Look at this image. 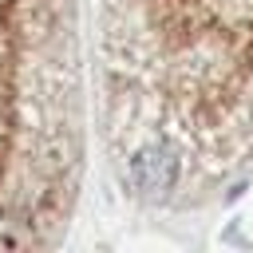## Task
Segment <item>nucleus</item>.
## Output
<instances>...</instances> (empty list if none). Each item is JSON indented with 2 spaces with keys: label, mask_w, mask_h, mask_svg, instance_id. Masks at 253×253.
<instances>
[{
  "label": "nucleus",
  "mask_w": 253,
  "mask_h": 253,
  "mask_svg": "<svg viewBox=\"0 0 253 253\" xmlns=\"http://www.w3.org/2000/svg\"><path fill=\"white\" fill-rule=\"evenodd\" d=\"M134 182L142 186V190H166L170 182H174V174H178V166H174V158L166 154V150H142L138 158H134Z\"/></svg>",
  "instance_id": "obj_1"
}]
</instances>
